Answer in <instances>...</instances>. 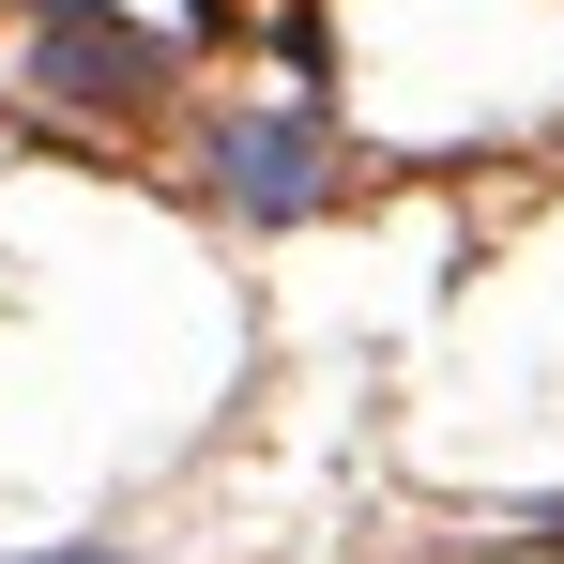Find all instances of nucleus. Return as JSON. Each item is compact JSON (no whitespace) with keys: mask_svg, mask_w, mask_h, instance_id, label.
Here are the masks:
<instances>
[{"mask_svg":"<svg viewBox=\"0 0 564 564\" xmlns=\"http://www.w3.org/2000/svg\"><path fill=\"white\" fill-rule=\"evenodd\" d=\"M169 77H184V46H169V31H138V15H107V0H46V15H31V107L153 122Z\"/></svg>","mask_w":564,"mask_h":564,"instance_id":"f257e3e1","label":"nucleus"},{"mask_svg":"<svg viewBox=\"0 0 564 564\" xmlns=\"http://www.w3.org/2000/svg\"><path fill=\"white\" fill-rule=\"evenodd\" d=\"M198 169H214L229 214L290 229V214H321V198H336V122H321V107H229V122L198 138Z\"/></svg>","mask_w":564,"mask_h":564,"instance_id":"f03ea898","label":"nucleus"},{"mask_svg":"<svg viewBox=\"0 0 564 564\" xmlns=\"http://www.w3.org/2000/svg\"><path fill=\"white\" fill-rule=\"evenodd\" d=\"M15 564H138V550H107V534H62V550H15Z\"/></svg>","mask_w":564,"mask_h":564,"instance_id":"7ed1b4c3","label":"nucleus"},{"mask_svg":"<svg viewBox=\"0 0 564 564\" xmlns=\"http://www.w3.org/2000/svg\"><path fill=\"white\" fill-rule=\"evenodd\" d=\"M198 15H229V0H198ZM275 46H290V62H321V15H275Z\"/></svg>","mask_w":564,"mask_h":564,"instance_id":"20e7f679","label":"nucleus"}]
</instances>
